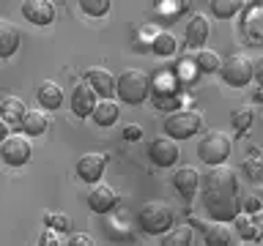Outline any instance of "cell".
Masks as SVG:
<instances>
[{"label":"cell","mask_w":263,"mask_h":246,"mask_svg":"<svg viewBox=\"0 0 263 246\" xmlns=\"http://www.w3.org/2000/svg\"><path fill=\"white\" fill-rule=\"evenodd\" d=\"M219 55L214 52V49H205L200 47L195 52V66H197V71H203V74H214V71H219Z\"/></svg>","instance_id":"obj_27"},{"label":"cell","mask_w":263,"mask_h":246,"mask_svg":"<svg viewBox=\"0 0 263 246\" xmlns=\"http://www.w3.org/2000/svg\"><path fill=\"white\" fill-rule=\"evenodd\" d=\"M219 77L230 88H247L255 79V63L247 55H228L219 63Z\"/></svg>","instance_id":"obj_6"},{"label":"cell","mask_w":263,"mask_h":246,"mask_svg":"<svg viewBox=\"0 0 263 246\" xmlns=\"http://www.w3.org/2000/svg\"><path fill=\"white\" fill-rule=\"evenodd\" d=\"M90 118H93L96 126L110 129L112 123H118V118H121V107H118L115 98H99L96 107H93V112H90Z\"/></svg>","instance_id":"obj_20"},{"label":"cell","mask_w":263,"mask_h":246,"mask_svg":"<svg viewBox=\"0 0 263 246\" xmlns=\"http://www.w3.org/2000/svg\"><path fill=\"white\" fill-rule=\"evenodd\" d=\"M255 79H258V85H263V55L255 60Z\"/></svg>","instance_id":"obj_36"},{"label":"cell","mask_w":263,"mask_h":246,"mask_svg":"<svg viewBox=\"0 0 263 246\" xmlns=\"http://www.w3.org/2000/svg\"><path fill=\"white\" fill-rule=\"evenodd\" d=\"M209 33H211V22L205 14H195L186 25V47L192 49H200L205 41H209Z\"/></svg>","instance_id":"obj_19"},{"label":"cell","mask_w":263,"mask_h":246,"mask_svg":"<svg viewBox=\"0 0 263 246\" xmlns=\"http://www.w3.org/2000/svg\"><path fill=\"white\" fill-rule=\"evenodd\" d=\"M241 30L250 41H263V0H255V3L244 6L241 11Z\"/></svg>","instance_id":"obj_13"},{"label":"cell","mask_w":263,"mask_h":246,"mask_svg":"<svg viewBox=\"0 0 263 246\" xmlns=\"http://www.w3.org/2000/svg\"><path fill=\"white\" fill-rule=\"evenodd\" d=\"M28 137H39V134H44V131L49 129V115L47 110L41 107V110H28L25 112V118H22V126H20Z\"/></svg>","instance_id":"obj_22"},{"label":"cell","mask_w":263,"mask_h":246,"mask_svg":"<svg viewBox=\"0 0 263 246\" xmlns=\"http://www.w3.org/2000/svg\"><path fill=\"white\" fill-rule=\"evenodd\" d=\"M25 112H28V107H25V101H22V98H16V96H8V98L0 101V118H3L11 129L22 126Z\"/></svg>","instance_id":"obj_21"},{"label":"cell","mask_w":263,"mask_h":246,"mask_svg":"<svg viewBox=\"0 0 263 246\" xmlns=\"http://www.w3.org/2000/svg\"><path fill=\"white\" fill-rule=\"evenodd\" d=\"M241 208H244L247 213H255V211H260V208H263V189H258L255 194H250V197H247V202L241 205Z\"/></svg>","instance_id":"obj_33"},{"label":"cell","mask_w":263,"mask_h":246,"mask_svg":"<svg viewBox=\"0 0 263 246\" xmlns=\"http://www.w3.org/2000/svg\"><path fill=\"white\" fill-rule=\"evenodd\" d=\"M96 101H99V93L88 85V79H82V82H77V85L71 88L69 107H71V112L77 115V118H90Z\"/></svg>","instance_id":"obj_9"},{"label":"cell","mask_w":263,"mask_h":246,"mask_svg":"<svg viewBox=\"0 0 263 246\" xmlns=\"http://www.w3.org/2000/svg\"><path fill=\"white\" fill-rule=\"evenodd\" d=\"M115 205H118V192H115L112 186L107 183H93L88 192V208L99 213V216H104V213H112Z\"/></svg>","instance_id":"obj_11"},{"label":"cell","mask_w":263,"mask_h":246,"mask_svg":"<svg viewBox=\"0 0 263 246\" xmlns=\"http://www.w3.org/2000/svg\"><path fill=\"white\" fill-rule=\"evenodd\" d=\"M200 205L211 221H233L241 213V180L228 164H211L200 175Z\"/></svg>","instance_id":"obj_1"},{"label":"cell","mask_w":263,"mask_h":246,"mask_svg":"<svg viewBox=\"0 0 263 246\" xmlns=\"http://www.w3.org/2000/svg\"><path fill=\"white\" fill-rule=\"evenodd\" d=\"M151 88H154V107H156V110H164V112L178 110V90H176V82L159 79V82H154Z\"/></svg>","instance_id":"obj_17"},{"label":"cell","mask_w":263,"mask_h":246,"mask_svg":"<svg viewBox=\"0 0 263 246\" xmlns=\"http://www.w3.org/2000/svg\"><path fill=\"white\" fill-rule=\"evenodd\" d=\"M107 170V156L104 153H82L80 161H77V178L82 180V183H99Z\"/></svg>","instance_id":"obj_10"},{"label":"cell","mask_w":263,"mask_h":246,"mask_svg":"<svg viewBox=\"0 0 263 246\" xmlns=\"http://www.w3.org/2000/svg\"><path fill=\"white\" fill-rule=\"evenodd\" d=\"M151 49L156 55H162V57H170V55L178 52V41H176V36H173L170 30H159L151 38Z\"/></svg>","instance_id":"obj_24"},{"label":"cell","mask_w":263,"mask_h":246,"mask_svg":"<svg viewBox=\"0 0 263 246\" xmlns=\"http://www.w3.org/2000/svg\"><path fill=\"white\" fill-rule=\"evenodd\" d=\"M233 224H236V230H238V233H241V238H255V235H258V230H255L252 219L247 216L244 211H241V213H238V216L233 219Z\"/></svg>","instance_id":"obj_30"},{"label":"cell","mask_w":263,"mask_h":246,"mask_svg":"<svg viewBox=\"0 0 263 246\" xmlns=\"http://www.w3.org/2000/svg\"><path fill=\"white\" fill-rule=\"evenodd\" d=\"M88 85L99 93V98H112L115 96V74L104 66H90L85 71Z\"/></svg>","instance_id":"obj_14"},{"label":"cell","mask_w":263,"mask_h":246,"mask_svg":"<svg viewBox=\"0 0 263 246\" xmlns=\"http://www.w3.org/2000/svg\"><path fill=\"white\" fill-rule=\"evenodd\" d=\"M230 120H233V129L236 131H244V129H250V123H252V110H236L233 115H230Z\"/></svg>","instance_id":"obj_31"},{"label":"cell","mask_w":263,"mask_h":246,"mask_svg":"<svg viewBox=\"0 0 263 246\" xmlns=\"http://www.w3.org/2000/svg\"><path fill=\"white\" fill-rule=\"evenodd\" d=\"M252 101H255V104H263V85H258V88H255V93H252Z\"/></svg>","instance_id":"obj_38"},{"label":"cell","mask_w":263,"mask_h":246,"mask_svg":"<svg viewBox=\"0 0 263 246\" xmlns=\"http://www.w3.org/2000/svg\"><path fill=\"white\" fill-rule=\"evenodd\" d=\"M230 151H233V139L219 129L203 131V137L197 139V159L205 161L209 167L211 164H225L230 159Z\"/></svg>","instance_id":"obj_4"},{"label":"cell","mask_w":263,"mask_h":246,"mask_svg":"<svg viewBox=\"0 0 263 246\" xmlns=\"http://www.w3.org/2000/svg\"><path fill=\"white\" fill-rule=\"evenodd\" d=\"M66 243L69 246H90V243H96V238L88 235V233H74V235L66 238Z\"/></svg>","instance_id":"obj_34"},{"label":"cell","mask_w":263,"mask_h":246,"mask_svg":"<svg viewBox=\"0 0 263 246\" xmlns=\"http://www.w3.org/2000/svg\"><path fill=\"white\" fill-rule=\"evenodd\" d=\"M39 243H41V246H61V243H66V238H63V235H58V230L47 227L44 233L39 235Z\"/></svg>","instance_id":"obj_32"},{"label":"cell","mask_w":263,"mask_h":246,"mask_svg":"<svg viewBox=\"0 0 263 246\" xmlns=\"http://www.w3.org/2000/svg\"><path fill=\"white\" fill-rule=\"evenodd\" d=\"M63 98H66L63 88L58 85V82H52V79H44V82L36 88V101H39V107H44L47 112L61 110V107H63Z\"/></svg>","instance_id":"obj_16"},{"label":"cell","mask_w":263,"mask_h":246,"mask_svg":"<svg viewBox=\"0 0 263 246\" xmlns=\"http://www.w3.org/2000/svg\"><path fill=\"white\" fill-rule=\"evenodd\" d=\"M8 134H11V126H8V123H6L3 118H0V142H3V139H6Z\"/></svg>","instance_id":"obj_37"},{"label":"cell","mask_w":263,"mask_h":246,"mask_svg":"<svg viewBox=\"0 0 263 246\" xmlns=\"http://www.w3.org/2000/svg\"><path fill=\"white\" fill-rule=\"evenodd\" d=\"M115 96L123 104L137 107L151 96V77L143 69H126L115 77Z\"/></svg>","instance_id":"obj_2"},{"label":"cell","mask_w":263,"mask_h":246,"mask_svg":"<svg viewBox=\"0 0 263 246\" xmlns=\"http://www.w3.org/2000/svg\"><path fill=\"white\" fill-rule=\"evenodd\" d=\"M173 186H176V192L184 197V200H192V197L200 192V172L195 167H178L173 172Z\"/></svg>","instance_id":"obj_15"},{"label":"cell","mask_w":263,"mask_h":246,"mask_svg":"<svg viewBox=\"0 0 263 246\" xmlns=\"http://www.w3.org/2000/svg\"><path fill=\"white\" fill-rule=\"evenodd\" d=\"M176 224V216H173V208L164 200H148L140 205L137 211V227L143 230L145 235H162Z\"/></svg>","instance_id":"obj_3"},{"label":"cell","mask_w":263,"mask_h":246,"mask_svg":"<svg viewBox=\"0 0 263 246\" xmlns=\"http://www.w3.org/2000/svg\"><path fill=\"white\" fill-rule=\"evenodd\" d=\"M244 11V0H211V14L217 19H233Z\"/></svg>","instance_id":"obj_25"},{"label":"cell","mask_w":263,"mask_h":246,"mask_svg":"<svg viewBox=\"0 0 263 246\" xmlns=\"http://www.w3.org/2000/svg\"><path fill=\"white\" fill-rule=\"evenodd\" d=\"M164 134L173 139H189L197 131H203V112L197 110H173L167 112V118L162 123Z\"/></svg>","instance_id":"obj_5"},{"label":"cell","mask_w":263,"mask_h":246,"mask_svg":"<svg viewBox=\"0 0 263 246\" xmlns=\"http://www.w3.org/2000/svg\"><path fill=\"white\" fill-rule=\"evenodd\" d=\"M203 235H205V243L209 246H219V243H233L236 235L230 233V227H225V221H211V224H200Z\"/></svg>","instance_id":"obj_23"},{"label":"cell","mask_w":263,"mask_h":246,"mask_svg":"<svg viewBox=\"0 0 263 246\" xmlns=\"http://www.w3.org/2000/svg\"><path fill=\"white\" fill-rule=\"evenodd\" d=\"M148 159H151L156 167L167 170V167H176V161L181 159V148H178V139L173 137H154L148 142Z\"/></svg>","instance_id":"obj_8"},{"label":"cell","mask_w":263,"mask_h":246,"mask_svg":"<svg viewBox=\"0 0 263 246\" xmlns=\"http://www.w3.org/2000/svg\"><path fill=\"white\" fill-rule=\"evenodd\" d=\"M33 156V145L25 131L20 134H8L3 142H0V161L8 164V167H25Z\"/></svg>","instance_id":"obj_7"},{"label":"cell","mask_w":263,"mask_h":246,"mask_svg":"<svg viewBox=\"0 0 263 246\" xmlns=\"http://www.w3.org/2000/svg\"><path fill=\"white\" fill-rule=\"evenodd\" d=\"M22 44V30L11 19H0V60L11 57Z\"/></svg>","instance_id":"obj_18"},{"label":"cell","mask_w":263,"mask_h":246,"mask_svg":"<svg viewBox=\"0 0 263 246\" xmlns=\"http://www.w3.org/2000/svg\"><path fill=\"white\" fill-rule=\"evenodd\" d=\"M44 224L52 227V230H58V233H69V230H71V219L63 216V213H47V216H44Z\"/></svg>","instance_id":"obj_29"},{"label":"cell","mask_w":263,"mask_h":246,"mask_svg":"<svg viewBox=\"0 0 263 246\" xmlns=\"http://www.w3.org/2000/svg\"><path fill=\"white\" fill-rule=\"evenodd\" d=\"M192 243V227L178 224L170 227L167 233H162V246H189Z\"/></svg>","instance_id":"obj_26"},{"label":"cell","mask_w":263,"mask_h":246,"mask_svg":"<svg viewBox=\"0 0 263 246\" xmlns=\"http://www.w3.org/2000/svg\"><path fill=\"white\" fill-rule=\"evenodd\" d=\"M80 8L82 14L93 16V19H99V16H107L112 8V0H80Z\"/></svg>","instance_id":"obj_28"},{"label":"cell","mask_w":263,"mask_h":246,"mask_svg":"<svg viewBox=\"0 0 263 246\" xmlns=\"http://www.w3.org/2000/svg\"><path fill=\"white\" fill-rule=\"evenodd\" d=\"M140 137H143V129H140L137 123H132V126L123 129V139H129V142H135V139H140Z\"/></svg>","instance_id":"obj_35"},{"label":"cell","mask_w":263,"mask_h":246,"mask_svg":"<svg viewBox=\"0 0 263 246\" xmlns=\"http://www.w3.org/2000/svg\"><path fill=\"white\" fill-rule=\"evenodd\" d=\"M55 14H58V8L52 0H22V16L30 25H39V28L52 25Z\"/></svg>","instance_id":"obj_12"}]
</instances>
